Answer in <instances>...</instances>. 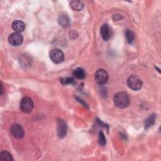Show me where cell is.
<instances>
[{"label":"cell","mask_w":161,"mask_h":161,"mask_svg":"<svg viewBox=\"0 0 161 161\" xmlns=\"http://www.w3.org/2000/svg\"><path fill=\"white\" fill-rule=\"evenodd\" d=\"M73 75L77 79H84L86 76V74L85 70L83 69L80 67H77L74 70Z\"/></svg>","instance_id":"8fae6325"},{"label":"cell","mask_w":161,"mask_h":161,"mask_svg":"<svg viewBox=\"0 0 161 161\" xmlns=\"http://www.w3.org/2000/svg\"><path fill=\"white\" fill-rule=\"evenodd\" d=\"M67 131V126L66 123L61 119L57 120V133L60 138L65 136Z\"/></svg>","instance_id":"ba28073f"},{"label":"cell","mask_w":161,"mask_h":161,"mask_svg":"<svg viewBox=\"0 0 161 161\" xmlns=\"http://www.w3.org/2000/svg\"><path fill=\"white\" fill-rule=\"evenodd\" d=\"M125 36L126 38V40L128 43H132L135 39V34L134 33L130 30H127L125 31Z\"/></svg>","instance_id":"9a60e30c"},{"label":"cell","mask_w":161,"mask_h":161,"mask_svg":"<svg viewBox=\"0 0 161 161\" xmlns=\"http://www.w3.org/2000/svg\"><path fill=\"white\" fill-rule=\"evenodd\" d=\"M98 143L101 146H104L106 143V139L103 131H100L98 135Z\"/></svg>","instance_id":"e0dca14e"},{"label":"cell","mask_w":161,"mask_h":161,"mask_svg":"<svg viewBox=\"0 0 161 161\" xmlns=\"http://www.w3.org/2000/svg\"><path fill=\"white\" fill-rule=\"evenodd\" d=\"M59 24L63 27H67L69 25V19L67 15H61L58 18Z\"/></svg>","instance_id":"5bb4252c"},{"label":"cell","mask_w":161,"mask_h":161,"mask_svg":"<svg viewBox=\"0 0 161 161\" xmlns=\"http://www.w3.org/2000/svg\"><path fill=\"white\" fill-rule=\"evenodd\" d=\"M108 77H108V72L104 69H98L96 72L95 75H94V78L96 82L101 85L106 84L108 81Z\"/></svg>","instance_id":"277c9868"},{"label":"cell","mask_w":161,"mask_h":161,"mask_svg":"<svg viewBox=\"0 0 161 161\" xmlns=\"http://www.w3.org/2000/svg\"><path fill=\"white\" fill-rule=\"evenodd\" d=\"M13 29L17 33H21L25 29V24L19 20H16L12 23Z\"/></svg>","instance_id":"30bf717a"},{"label":"cell","mask_w":161,"mask_h":161,"mask_svg":"<svg viewBox=\"0 0 161 161\" xmlns=\"http://www.w3.org/2000/svg\"><path fill=\"white\" fill-rule=\"evenodd\" d=\"M70 6L74 11H80L84 8V3L80 1H72L70 3Z\"/></svg>","instance_id":"7c38bea8"},{"label":"cell","mask_w":161,"mask_h":161,"mask_svg":"<svg viewBox=\"0 0 161 161\" xmlns=\"http://www.w3.org/2000/svg\"><path fill=\"white\" fill-rule=\"evenodd\" d=\"M155 118H156L155 114H153L150 115L145 121V123H144L145 128H148L152 126L155 123Z\"/></svg>","instance_id":"4fadbf2b"},{"label":"cell","mask_w":161,"mask_h":161,"mask_svg":"<svg viewBox=\"0 0 161 161\" xmlns=\"http://www.w3.org/2000/svg\"><path fill=\"white\" fill-rule=\"evenodd\" d=\"M128 86L132 90L138 91L140 90L143 85L142 79L136 75H131L127 80Z\"/></svg>","instance_id":"7a4b0ae2"},{"label":"cell","mask_w":161,"mask_h":161,"mask_svg":"<svg viewBox=\"0 0 161 161\" xmlns=\"http://www.w3.org/2000/svg\"><path fill=\"white\" fill-rule=\"evenodd\" d=\"M114 104L119 108L127 107L130 102L128 94L125 92H119L115 94L113 98Z\"/></svg>","instance_id":"6da1fadb"},{"label":"cell","mask_w":161,"mask_h":161,"mask_svg":"<svg viewBox=\"0 0 161 161\" xmlns=\"http://www.w3.org/2000/svg\"><path fill=\"white\" fill-rule=\"evenodd\" d=\"M50 58L53 62L59 64L64 60V54L60 49L55 48L50 52Z\"/></svg>","instance_id":"5b68a950"},{"label":"cell","mask_w":161,"mask_h":161,"mask_svg":"<svg viewBox=\"0 0 161 161\" xmlns=\"http://www.w3.org/2000/svg\"><path fill=\"white\" fill-rule=\"evenodd\" d=\"M0 159L1 160H13V157L10 153L7 151H2L0 153Z\"/></svg>","instance_id":"2e32d148"},{"label":"cell","mask_w":161,"mask_h":161,"mask_svg":"<svg viewBox=\"0 0 161 161\" xmlns=\"http://www.w3.org/2000/svg\"><path fill=\"white\" fill-rule=\"evenodd\" d=\"M101 35L105 41L108 40L112 35V29L108 24H103L100 28Z\"/></svg>","instance_id":"9c48e42d"},{"label":"cell","mask_w":161,"mask_h":161,"mask_svg":"<svg viewBox=\"0 0 161 161\" xmlns=\"http://www.w3.org/2000/svg\"><path fill=\"white\" fill-rule=\"evenodd\" d=\"M11 132L12 135L18 139L22 138L25 135V131L22 126L18 123L13 124L11 127Z\"/></svg>","instance_id":"52a82bcc"},{"label":"cell","mask_w":161,"mask_h":161,"mask_svg":"<svg viewBox=\"0 0 161 161\" xmlns=\"http://www.w3.org/2000/svg\"><path fill=\"white\" fill-rule=\"evenodd\" d=\"M23 38L20 33H11L8 37V42L13 46H19L23 43Z\"/></svg>","instance_id":"8992f818"},{"label":"cell","mask_w":161,"mask_h":161,"mask_svg":"<svg viewBox=\"0 0 161 161\" xmlns=\"http://www.w3.org/2000/svg\"><path fill=\"white\" fill-rule=\"evenodd\" d=\"M61 83L63 85H67V84H73L75 83V80L74 78L70 77H64L60 80Z\"/></svg>","instance_id":"ac0fdd59"},{"label":"cell","mask_w":161,"mask_h":161,"mask_svg":"<svg viewBox=\"0 0 161 161\" xmlns=\"http://www.w3.org/2000/svg\"><path fill=\"white\" fill-rule=\"evenodd\" d=\"M33 106L34 104L32 99L29 97H24L21 101L19 108L23 113L28 114L32 111Z\"/></svg>","instance_id":"3957f363"}]
</instances>
